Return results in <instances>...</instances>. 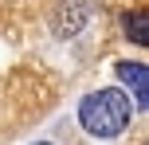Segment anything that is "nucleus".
<instances>
[{"label":"nucleus","mask_w":149,"mask_h":145,"mask_svg":"<svg viewBox=\"0 0 149 145\" xmlns=\"http://www.w3.org/2000/svg\"><path fill=\"white\" fill-rule=\"evenodd\" d=\"M134 118V106H130V94L118 90V86H106V90H94L79 102V122L86 133L94 137H118L122 130Z\"/></svg>","instance_id":"f257e3e1"},{"label":"nucleus","mask_w":149,"mask_h":145,"mask_svg":"<svg viewBox=\"0 0 149 145\" xmlns=\"http://www.w3.org/2000/svg\"><path fill=\"white\" fill-rule=\"evenodd\" d=\"M118 78L134 90L137 106H149V67L145 63H118Z\"/></svg>","instance_id":"f03ea898"},{"label":"nucleus","mask_w":149,"mask_h":145,"mask_svg":"<svg viewBox=\"0 0 149 145\" xmlns=\"http://www.w3.org/2000/svg\"><path fill=\"white\" fill-rule=\"evenodd\" d=\"M82 20H86V4H82V0H67V4L55 12V35H79Z\"/></svg>","instance_id":"7ed1b4c3"},{"label":"nucleus","mask_w":149,"mask_h":145,"mask_svg":"<svg viewBox=\"0 0 149 145\" xmlns=\"http://www.w3.org/2000/svg\"><path fill=\"white\" fill-rule=\"evenodd\" d=\"M149 24H145V12H130L126 16V35H134L137 43H149Z\"/></svg>","instance_id":"20e7f679"}]
</instances>
